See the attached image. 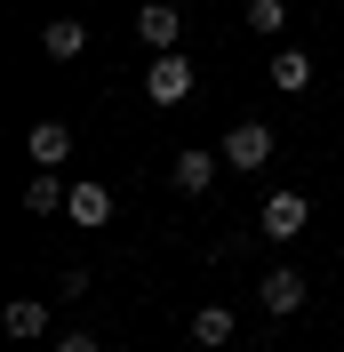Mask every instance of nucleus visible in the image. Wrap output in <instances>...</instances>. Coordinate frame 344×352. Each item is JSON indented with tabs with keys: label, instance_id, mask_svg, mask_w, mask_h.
I'll list each match as a JSON object with an SVG mask.
<instances>
[{
	"label": "nucleus",
	"instance_id": "obj_7",
	"mask_svg": "<svg viewBox=\"0 0 344 352\" xmlns=\"http://www.w3.org/2000/svg\"><path fill=\"white\" fill-rule=\"evenodd\" d=\"M216 168H224V153H176V192H184V200H200V192H208V184H216Z\"/></svg>",
	"mask_w": 344,
	"mask_h": 352
},
{
	"label": "nucleus",
	"instance_id": "obj_9",
	"mask_svg": "<svg viewBox=\"0 0 344 352\" xmlns=\"http://www.w3.org/2000/svg\"><path fill=\"white\" fill-rule=\"evenodd\" d=\"M65 200H72V184L56 168H41L32 184H24V208H32V217H65Z\"/></svg>",
	"mask_w": 344,
	"mask_h": 352
},
{
	"label": "nucleus",
	"instance_id": "obj_5",
	"mask_svg": "<svg viewBox=\"0 0 344 352\" xmlns=\"http://www.w3.org/2000/svg\"><path fill=\"white\" fill-rule=\"evenodd\" d=\"M24 153H32V168H65L72 160V129L65 120H32L24 129Z\"/></svg>",
	"mask_w": 344,
	"mask_h": 352
},
{
	"label": "nucleus",
	"instance_id": "obj_6",
	"mask_svg": "<svg viewBox=\"0 0 344 352\" xmlns=\"http://www.w3.org/2000/svg\"><path fill=\"white\" fill-rule=\"evenodd\" d=\"M257 296H264V312L288 320V312H304V272H297V264H272V272L257 280Z\"/></svg>",
	"mask_w": 344,
	"mask_h": 352
},
{
	"label": "nucleus",
	"instance_id": "obj_1",
	"mask_svg": "<svg viewBox=\"0 0 344 352\" xmlns=\"http://www.w3.org/2000/svg\"><path fill=\"white\" fill-rule=\"evenodd\" d=\"M144 96L160 112L193 104V56H184V48H176V56H152V65H144Z\"/></svg>",
	"mask_w": 344,
	"mask_h": 352
},
{
	"label": "nucleus",
	"instance_id": "obj_8",
	"mask_svg": "<svg viewBox=\"0 0 344 352\" xmlns=\"http://www.w3.org/2000/svg\"><path fill=\"white\" fill-rule=\"evenodd\" d=\"M41 48H48V65H72L88 48V24H72V16H48L41 24Z\"/></svg>",
	"mask_w": 344,
	"mask_h": 352
},
{
	"label": "nucleus",
	"instance_id": "obj_10",
	"mask_svg": "<svg viewBox=\"0 0 344 352\" xmlns=\"http://www.w3.org/2000/svg\"><path fill=\"white\" fill-rule=\"evenodd\" d=\"M272 88L280 96H304V88H312V56H304V48H272Z\"/></svg>",
	"mask_w": 344,
	"mask_h": 352
},
{
	"label": "nucleus",
	"instance_id": "obj_13",
	"mask_svg": "<svg viewBox=\"0 0 344 352\" xmlns=\"http://www.w3.org/2000/svg\"><path fill=\"white\" fill-rule=\"evenodd\" d=\"M240 24H248V32H264V41H280V32H288V0H248V8H240Z\"/></svg>",
	"mask_w": 344,
	"mask_h": 352
},
{
	"label": "nucleus",
	"instance_id": "obj_14",
	"mask_svg": "<svg viewBox=\"0 0 344 352\" xmlns=\"http://www.w3.org/2000/svg\"><path fill=\"white\" fill-rule=\"evenodd\" d=\"M8 336H24V344H32V336H48V305L17 296V305H8Z\"/></svg>",
	"mask_w": 344,
	"mask_h": 352
},
{
	"label": "nucleus",
	"instance_id": "obj_15",
	"mask_svg": "<svg viewBox=\"0 0 344 352\" xmlns=\"http://www.w3.org/2000/svg\"><path fill=\"white\" fill-rule=\"evenodd\" d=\"M56 352H105V344H96L88 329H72V336H56Z\"/></svg>",
	"mask_w": 344,
	"mask_h": 352
},
{
	"label": "nucleus",
	"instance_id": "obj_2",
	"mask_svg": "<svg viewBox=\"0 0 344 352\" xmlns=\"http://www.w3.org/2000/svg\"><path fill=\"white\" fill-rule=\"evenodd\" d=\"M136 41H144L152 56H176V48H184V8H176V0H144V8H136Z\"/></svg>",
	"mask_w": 344,
	"mask_h": 352
},
{
	"label": "nucleus",
	"instance_id": "obj_4",
	"mask_svg": "<svg viewBox=\"0 0 344 352\" xmlns=\"http://www.w3.org/2000/svg\"><path fill=\"white\" fill-rule=\"evenodd\" d=\"M304 224H312V200H304V192H272L257 208V232H264V241H297Z\"/></svg>",
	"mask_w": 344,
	"mask_h": 352
},
{
	"label": "nucleus",
	"instance_id": "obj_12",
	"mask_svg": "<svg viewBox=\"0 0 344 352\" xmlns=\"http://www.w3.org/2000/svg\"><path fill=\"white\" fill-rule=\"evenodd\" d=\"M193 344H200V352L233 344V312H224V305H200V312H193Z\"/></svg>",
	"mask_w": 344,
	"mask_h": 352
},
{
	"label": "nucleus",
	"instance_id": "obj_11",
	"mask_svg": "<svg viewBox=\"0 0 344 352\" xmlns=\"http://www.w3.org/2000/svg\"><path fill=\"white\" fill-rule=\"evenodd\" d=\"M65 217L96 232V224H112V192H105V184H72V200H65Z\"/></svg>",
	"mask_w": 344,
	"mask_h": 352
},
{
	"label": "nucleus",
	"instance_id": "obj_3",
	"mask_svg": "<svg viewBox=\"0 0 344 352\" xmlns=\"http://www.w3.org/2000/svg\"><path fill=\"white\" fill-rule=\"evenodd\" d=\"M216 153H224V168H240V176H257L264 160H272V129H264V120H233V129H224V144H216Z\"/></svg>",
	"mask_w": 344,
	"mask_h": 352
}]
</instances>
